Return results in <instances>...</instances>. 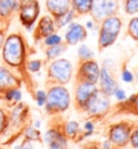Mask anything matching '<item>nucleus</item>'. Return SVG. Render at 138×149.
<instances>
[{"instance_id": "nucleus-2", "label": "nucleus", "mask_w": 138, "mask_h": 149, "mask_svg": "<svg viewBox=\"0 0 138 149\" xmlns=\"http://www.w3.org/2000/svg\"><path fill=\"white\" fill-rule=\"evenodd\" d=\"M69 93L65 88L60 86H52L46 93L45 102V110L49 113L64 111L69 106Z\"/></svg>"}, {"instance_id": "nucleus-29", "label": "nucleus", "mask_w": 138, "mask_h": 149, "mask_svg": "<svg viewBox=\"0 0 138 149\" xmlns=\"http://www.w3.org/2000/svg\"><path fill=\"white\" fill-rule=\"evenodd\" d=\"M79 55H80V57L81 58H83V60H87V58H90V57H92V52H91L90 50H89V48L87 47H85V45H82L81 48L79 49Z\"/></svg>"}, {"instance_id": "nucleus-25", "label": "nucleus", "mask_w": 138, "mask_h": 149, "mask_svg": "<svg viewBox=\"0 0 138 149\" xmlns=\"http://www.w3.org/2000/svg\"><path fill=\"white\" fill-rule=\"evenodd\" d=\"M41 66H42V62L40 60H33V61H29L28 63H26V69L29 72H38V71L41 69Z\"/></svg>"}, {"instance_id": "nucleus-36", "label": "nucleus", "mask_w": 138, "mask_h": 149, "mask_svg": "<svg viewBox=\"0 0 138 149\" xmlns=\"http://www.w3.org/2000/svg\"><path fill=\"white\" fill-rule=\"evenodd\" d=\"M84 129H85L86 131V134L85 136H89V135L92 134V132H93L94 130V125L92 122H86L85 124H84Z\"/></svg>"}, {"instance_id": "nucleus-6", "label": "nucleus", "mask_w": 138, "mask_h": 149, "mask_svg": "<svg viewBox=\"0 0 138 149\" xmlns=\"http://www.w3.org/2000/svg\"><path fill=\"white\" fill-rule=\"evenodd\" d=\"M121 23L117 17L108 19L103 25V30L101 34V47H108L116 40V37L119 33Z\"/></svg>"}, {"instance_id": "nucleus-28", "label": "nucleus", "mask_w": 138, "mask_h": 149, "mask_svg": "<svg viewBox=\"0 0 138 149\" xmlns=\"http://www.w3.org/2000/svg\"><path fill=\"white\" fill-rule=\"evenodd\" d=\"M126 10L128 13H135L138 11V0H127Z\"/></svg>"}, {"instance_id": "nucleus-11", "label": "nucleus", "mask_w": 138, "mask_h": 149, "mask_svg": "<svg viewBox=\"0 0 138 149\" xmlns=\"http://www.w3.org/2000/svg\"><path fill=\"white\" fill-rule=\"evenodd\" d=\"M69 4H70L69 0H46L45 2L48 11L56 19H60L69 11Z\"/></svg>"}, {"instance_id": "nucleus-22", "label": "nucleus", "mask_w": 138, "mask_h": 149, "mask_svg": "<svg viewBox=\"0 0 138 149\" xmlns=\"http://www.w3.org/2000/svg\"><path fill=\"white\" fill-rule=\"evenodd\" d=\"M24 137H25V139L30 141V142L39 141L40 139V132L37 129H35V127H28L24 131Z\"/></svg>"}, {"instance_id": "nucleus-37", "label": "nucleus", "mask_w": 138, "mask_h": 149, "mask_svg": "<svg viewBox=\"0 0 138 149\" xmlns=\"http://www.w3.org/2000/svg\"><path fill=\"white\" fill-rule=\"evenodd\" d=\"M87 27H89V28H92V22H87Z\"/></svg>"}, {"instance_id": "nucleus-3", "label": "nucleus", "mask_w": 138, "mask_h": 149, "mask_svg": "<svg viewBox=\"0 0 138 149\" xmlns=\"http://www.w3.org/2000/svg\"><path fill=\"white\" fill-rule=\"evenodd\" d=\"M19 19L21 24L27 30L33 29L35 23L37 22L40 14V4L38 0H25L21 6L19 12Z\"/></svg>"}, {"instance_id": "nucleus-13", "label": "nucleus", "mask_w": 138, "mask_h": 149, "mask_svg": "<svg viewBox=\"0 0 138 149\" xmlns=\"http://www.w3.org/2000/svg\"><path fill=\"white\" fill-rule=\"evenodd\" d=\"M96 86H95L94 83L84 81L79 86L78 90H77V101L79 102V104L81 106L85 107L86 104L91 100V97L96 93Z\"/></svg>"}, {"instance_id": "nucleus-27", "label": "nucleus", "mask_w": 138, "mask_h": 149, "mask_svg": "<svg viewBox=\"0 0 138 149\" xmlns=\"http://www.w3.org/2000/svg\"><path fill=\"white\" fill-rule=\"evenodd\" d=\"M35 100H36V103L39 107L44 106L45 102H46V93L42 90H38L35 93Z\"/></svg>"}, {"instance_id": "nucleus-5", "label": "nucleus", "mask_w": 138, "mask_h": 149, "mask_svg": "<svg viewBox=\"0 0 138 149\" xmlns=\"http://www.w3.org/2000/svg\"><path fill=\"white\" fill-rule=\"evenodd\" d=\"M25 0H0V27L9 28L13 16Z\"/></svg>"}, {"instance_id": "nucleus-14", "label": "nucleus", "mask_w": 138, "mask_h": 149, "mask_svg": "<svg viewBox=\"0 0 138 149\" xmlns=\"http://www.w3.org/2000/svg\"><path fill=\"white\" fill-rule=\"evenodd\" d=\"M130 129L123 124H118L110 131V139L116 145L123 146L130 141Z\"/></svg>"}, {"instance_id": "nucleus-33", "label": "nucleus", "mask_w": 138, "mask_h": 149, "mask_svg": "<svg viewBox=\"0 0 138 149\" xmlns=\"http://www.w3.org/2000/svg\"><path fill=\"white\" fill-rule=\"evenodd\" d=\"M130 141H131L132 145L134 146L135 148H138V130L135 131L134 133L130 136Z\"/></svg>"}, {"instance_id": "nucleus-24", "label": "nucleus", "mask_w": 138, "mask_h": 149, "mask_svg": "<svg viewBox=\"0 0 138 149\" xmlns=\"http://www.w3.org/2000/svg\"><path fill=\"white\" fill-rule=\"evenodd\" d=\"M60 42H62V38L58 35L54 34V33L44 38V45L46 47H53V45H60Z\"/></svg>"}, {"instance_id": "nucleus-23", "label": "nucleus", "mask_w": 138, "mask_h": 149, "mask_svg": "<svg viewBox=\"0 0 138 149\" xmlns=\"http://www.w3.org/2000/svg\"><path fill=\"white\" fill-rule=\"evenodd\" d=\"M74 4L80 12H86L92 6V0H74Z\"/></svg>"}, {"instance_id": "nucleus-32", "label": "nucleus", "mask_w": 138, "mask_h": 149, "mask_svg": "<svg viewBox=\"0 0 138 149\" xmlns=\"http://www.w3.org/2000/svg\"><path fill=\"white\" fill-rule=\"evenodd\" d=\"M122 79H123L125 82H132L133 80H134V77H133V74H132L131 71L128 70H124L123 74H122Z\"/></svg>"}, {"instance_id": "nucleus-16", "label": "nucleus", "mask_w": 138, "mask_h": 149, "mask_svg": "<svg viewBox=\"0 0 138 149\" xmlns=\"http://www.w3.org/2000/svg\"><path fill=\"white\" fill-rule=\"evenodd\" d=\"M99 78H101V86L103 93L106 95L114 94L116 90L118 89V86H117L116 81L110 77V74L106 68L101 69V71L99 72Z\"/></svg>"}, {"instance_id": "nucleus-20", "label": "nucleus", "mask_w": 138, "mask_h": 149, "mask_svg": "<svg viewBox=\"0 0 138 149\" xmlns=\"http://www.w3.org/2000/svg\"><path fill=\"white\" fill-rule=\"evenodd\" d=\"M10 127V119L9 112L6 109L0 107V136L3 135Z\"/></svg>"}, {"instance_id": "nucleus-17", "label": "nucleus", "mask_w": 138, "mask_h": 149, "mask_svg": "<svg viewBox=\"0 0 138 149\" xmlns=\"http://www.w3.org/2000/svg\"><path fill=\"white\" fill-rule=\"evenodd\" d=\"M81 72H82L83 77L86 79V81L91 82V83H96V81L99 78V69L96 63L94 62H86L81 68Z\"/></svg>"}, {"instance_id": "nucleus-21", "label": "nucleus", "mask_w": 138, "mask_h": 149, "mask_svg": "<svg viewBox=\"0 0 138 149\" xmlns=\"http://www.w3.org/2000/svg\"><path fill=\"white\" fill-rule=\"evenodd\" d=\"M64 50H65V47L60 43V45H53V47H49L45 54H46V57L49 60H52V58H55L58 55H60L64 52Z\"/></svg>"}, {"instance_id": "nucleus-4", "label": "nucleus", "mask_w": 138, "mask_h": 149, "mask_svg": "<svg viewBox=\"0 0 138 149\" xmlns=\"http://www.w3.org/2000/svg\"><path fill=\"white\" fill-rule=\"evenodd\" d=\"M71 65L66 60H58L53 62L49 67V78L57 83L65 84L70 80Z\"/></svg>"}, {"instance_id": "nucleus-34", "label": "nucleus", "mask_w": 138, "mask_h": 149, "mask_svg": "<svg viewBox=\"0 0 138 149\" xmlns=\"http://www.w3.org/2000/svg\"><path fill=\"white\" fill-rule=\"evenodd\" d=\"M114 95H116L117 100H119V101H124V100L126 98L125 92H124L122 89H117L116 92H114Z\"/></svg>"}, {"instance_id": "nucleus-15", "label": "nucleus", "mask_w": 138, "mask_h": 149, "mask_svg": "<svg viewBox=\"0 0 138 149\" xmlns=\"http://www.w3.org/2000/svg\"><path fill=\"white\" fill-rule=\"evenodd\" d=\"M116 1L114 0H94L93 9L94 13L101 19L103 16H107L116 9Z\"/></svg>"}, {"instance_id": "nucleus-19", "label": "nucleus", "mask_w": 138, "mask_h": 149, "mask_svg": "<svg viewBox=\"0 0 138 149\" xmlns=\"http://www.w3.org/2000/svg\"><path fill=\"white\" fill-rule=\"evenodd\" d=\"M22 91L19 90V88H11L8 89L7 91H4L3 93L0 95V98L3 100L8 105L14 106L17 103L22 102Z\"/></svg>"}, {"instance_id": "nucleus-31", "label": "nucleus", "mask_w": 138, "mask_h": 149, "mask_svg": "<svg viewBox=\"0 0 138 149\" xmlns=\"http://www.w3.org/2000/svg\"><path fill=\"white\" fill-rule=\"evenodd\" d=\"M7 35H8L7 28L0 27V51H1V49H2V47H3V43H4L6 38H7Z\"/></svg>"}, {"instance_id": "nucleus-8", "label": "nucleus", "mask_w": 138, "mask_h": 149, "mask_svg": "<svg viewBox=\"0 0 138 149\" xmlns=\"http://www.w3.org/2000/svg\"><path fill=\"white\" fill-rule=\"evenodd\" d=\"M55 30V23L51 16H43L39 19L37 27L35 28L34 38L35 40H41L44 39L46 36L51 35Z\"/></svg>"}, {"instance_id": "nucleus-18", "label": "nucleus", "mask_w": 138, "mask_h": 149, "mask_svg": "<svg viewBox=\"0 0 138 149\" xmlns=\"http://www.w3.org/2000/svg\"><path fill=\"white\" fill-rule=\"evenodd\" d=\"M85 37V31L83 29V27L79 24H71L68 27V30L66 33V40L71 43L75 45L80 40H82Z\"/></svg>"}, {"instance_id": "nucleus-38", "label": "nucleus", "mask_w": 138, "mask_h": 149, "mask_svg": "<svg viewBox=\"0 0 138 149\" xmlns=\"http://www.w3.org/2000/svg\"><path fill=\"white\" fill-rule=\"evenodd\" d=\"M135 102H136V107H137V110H138V96L136 97V100H135Z\"/></svg>"}, {"instance_id": "nucleus-9", "label": "nucleus", "mask_w": 138, "mask_h": 149, "mask_svg": "<svg viewBox=\"0 0 138 149\" xmlns=\"http://www.w3.org/2000/svg\"><path fill=\"white\" fill-rule=\"evenodd\" d=\"M86 109L93 113V115H99V113H104L109 107L108 100L104 96V93L101 94L98 91L91 97L89 103L86 104Z\"/></svg>"}, {"instance_id": "nucleus-35", "label": "nucleus", "mask_w": 138, "mask_h": 149, "mask_svg": "<svg viewBox=\"0 0 138 149\" xmlns=\"http://www.w3.org/2000/svg\"><path fill=\"white\" fill-rule=\"evenodd\" d=\"M15 149H33V145H31L30 141H27V139H25V141H24L21 145L16 146V147H15Z\"/></svg>"}, {"instance_id": "nucleus-26", "label": "nucleus", "mask_w": 138, "mask_h": 149, "mask_svg": "<svg viewBox=\"0 0 138 149\" xmlns=\"http://www.w3.org/2000/svg\"><path fill=\"white\" fill-rule=\"evenodd\" d=\"M78 130H79V124L77 122H75V121L68 122L66 124V127H65V132H66L67 136H69V137H74L77 134Z\"/></svg>"}, {"instance_id": "nucleus-12", "label": "nucleus", "mask_w": 138, "mask_h": 149, "mask_svg": "<svg viewBox=\"0 0 138 149\" xmlns=\"http://www.w3.org/2000/svg\"><path fill=\"white\" fill-rule=\"evenodd\" d=\"M28 113V108L25 104L23 103H17L13 106V108L9 112V119H10V125L14 127H19L25 122Z\"/></svg>"}, {"instance_id": "nucleus-1", "label": "nucleus", "mask_w": 138, "mask_h": 149, "mask_svg": "<svg viewBox=\"0 0 138 149\" xmlns=\"http://www.w3.org/2000/svg\"><path fill=\"white\" fill-rule=\"evenodd\" d=\"M1 56L7 67L24 71L26 68L27 43L21 33L7 35L3 47L1 49Z\"/></svg>"}, {"instance_id": "nucleus-7", "label": "nucleus", "mask_w": 138, "mask_h": 149, "mask_svg": "<svg viewBox=\"0 0 138 149\" xmlns=\"http://www.w3.org/2000/svg\"><path fill=\"white\" fill-rule=\"evenodd\" d=\"M22 79L7 66L0 65V95L11 88H19Z\"/></svg>"}, {"instance_id": "nucleus-10", "label": "nucleus", "mask_w": 138, "mask_h": 149, "mask_svg": "<svg viewBox=\"0 0 138 149\" xmlns=\"http://www.w3.org/2000/svg\"><path fill=\"white\" fill-rule=\"evenodd\" d=\"M44 142L50 149H67V141L65 136L54 129L46 131Z\"/></svg>"}, {"instance_id": "nucleus-30", "label": "nucleus", "mask_w": 138, "mask_h": 149, "mask_svg": "<svg viewBox=\"0 0 138 149\" xmlns=\"http://www.w3.org/2000/svg\"><path fill=\"white\" fill-rule=\"evenodd\" d=\"M130 29H131L132 35L135 38H138V19H132L131 24H130Z\"/></svg>"}]
</instances>
